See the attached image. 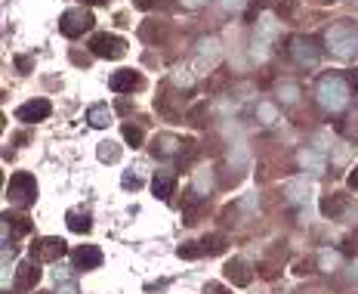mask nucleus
<instances>
[{
    "label": "nucleus",
    "mask_w": 358,
    "mask_h": 294,
    "mask_svg": "<svg viewBox=\"0 0 358 294\" xmlns=\"http://www.w3.org/2000/svg\"><path fill=\"white\" fill-rule=\"evenodd\" d=\"M352 90H358L355 81H352V75L331 71V75H321L318 81H315V100H318V106L324 109V112L339 115V112H346V109H349Z\"/></svg>",
    "instance_id": "f257e3e1"
},
{
    "label": "nucleus",
    "mask_w": 358,
    "mask_h": 294,
    "mask_svg": "<svg viewBox=\"0 0 358 294\" xmlns=\"http://www.w3.org/2000/svg\"><path fill=\"white\" fill-rule=\"evenodd\" d=\"M324 41H327V50H331L333 56L349 59L352 53H355V47H358V32L346 19H339L337 25L327 28V38Z\"/></svg>",
    "instance_id": "f03ea898"
},
{
    "label": "nucleus",
    "mask_w": 358,
    "mask_h": 294,
    "mask_svg": "<svg viewBox=\"0 0 358 294\" xmlns=\"http://www.w3.org/2000/svg\"><path fill=\"white\" fill-rule=\"evenodd\" d=\"M6 199H10V205L16 207H31L37 199V183L31 174H25V170H19V174L10 177V183H6Z\"/></svg>",
    "instance_id": "7ed1b4c3"
},
{
    "label": "nucleus",
    "mask_w": 358,
    "mask_h": 294,
    "mask_svg": "<svg viewBox=\"0 0 358 294\" xmlns=\"http://www.w3.org/2000/svg\"><path fill=\"white\" fill-rule=\"evenodd\" d=\"M96 25V19H93L90 10L84 7H74V10H65L59 19V32L65 34V38H80L84 32H90V28Z\"/></svg>",
    "instance_id": "20e7f679"
},
{
    "label": "nucleus",
    "mask_w": 358,
    "mask_h": 294,
    "mask_svg": "<svg viewBox=\"0 0 358 294\" xmlns=\"http://www.w3.org/2000/svg\"><path fill=\"white\" fill-rule=\"evenodd\" d=\"M90 50L99 59H123L127 56V41L117 38V34H93Z\"/></svg>",
    "instance_id": "39448f33"
},
{
    "label": "nucleus",
    "mask_w": 358,
    "mask_h": 294,
    "mask_svg": "<svg viewBox=\"0 0 358 294\" xmlns=\"http://www.w3.org/2000/svg\"><path fill=\"white\" fill-rule=\"evenodd\" d=\"M290 56H294V63L302 65V69H315L321 59V47L315 38H294L290 41Z\"/></svg>",
    "instance_id": "423d86ee"
},
{
    "label": "nucleus",
    "mask_w": 358,
    "mask_h": 294,
    "mask_svg": "<svg viewBox=\"0 0 358 294\" xmlns=\"http://www.w3.org/2000/svg\"><path fill=\"white\" fill-rule=\"evenodd\" d=\"M62 254H65V242L56 236L34 238V245H31V260H37V263H53V260H59Z\"/></svg>",
    "instance_id": "0eeeda50"
},
{
    "label": "nucleus",
    "mask_w": 358,
    "mask_h": 294,
    "mask_svg": "<svg viewBox=\"0 0 358 294\" xmlns=\"http://www.w3.org/2000/svg\"><path fill=\"white\" fill-rule=\"evenodd\" d=\"M108 87L115 90V93H133V90L145 87V78H142L139 71H133V69H121V71H115V75L108 78Z\"/></svg>",
    "instance_id": "6e6552de"
},
{
    "label": "nucleus",
    "mask_w": 358,
    "mask_h": 294,
    "mask_svg": "<svg viewBox=\"0 0 358 294\" xmlns=\"http://www.w3.org/2000/svg\"><path fill=\"white\" fill-rule=\"evenodd\" d=\"M40 282V269H37V260H25L16 267V279H12V291H34V285Z\"/></svg>",
    "instance_id": "1a4fd4ad"
},
{
    "label": "nucleus",
    "mask_w": 358,
    "mask_h": 294,
    "mask_svg": "<svg viewBox=\"0 0 358 294\" xmlns=\"http://www.w3.org/2000/svg\"><path fill=\"white\" fill-rule=\"evenodd\" d=\"M49 112H53L49 100H31V102H25V106L16 109V118L22 121V124H34V121L49 118Z\"/></svg>",
    "instance_id": "9d476101"
},
{
    "label": "nucleus",
    "mask_w": 358,
    "mask_h": 294,
    "mask_svg": "<svg viewBox=\"0 0 358 294\" xmlns=\"http://www.w3.org/2000/svg\"><path fill=\"white\" fill-rule=\"evenodd\" d=\"M222 273H226V279L232 282V285H238V288H247L253 282V269H250V263L247 260H241V257H232V260L222 267Z\"/></svg>",
    "instance_id": "9b49d317"
},
{
    "label": "nucleus",
    "mask_w": 358,
    "mask_h": 294,
    "mask_svg": "<svg viewBox=\"0 0 358 294\" xmlns=\"http://www.w3.org/2000/svg\"><path fill=\"white\" fill-rule=\"evenodd\" d=\"M71 263L74 269H96L102 267V251L96 245H80V248L71 251Z\"/></svg>",
    "instance_id": "f8f14e48"
},
{
    "label": "nucleus",
    "mask_w": 358,
    "mask_h": 294,
    "mask_svg": "<svg viewBox=\"0 0 358 294\" xmlns=\"http://www.w3.org/2000/svg\"><path fill=\"white\" fill-rule=\"evenodd\" d=\"M182 143L185 139L173 137V133H158V137L152 139V155L154 158H173L182 152Z\"/></svg>",
    "instance_id": "ddd939ff"
},
{
    "label": "nucleus",
    "mask_w": 358,
    "mask_h": 294,
    "mask_svg": "<svg viewBox=\"0 0 358 294\" xmlns=\"http://www.w3.org/2000/svg\"><path fill=\"white\" fill-rule=\"evenodd\" d=\"M346 207H349V195H346V192H333V195H327V199L321 201V214L331 217V220L343 217Z\"/></svg>",
    "instance_id": "4468645a"
},
{
    "label": "nucleus",
    "mask_w": 358,
    "mask_h": 294,
    "mask_svg": "<svg viewBox=\"0 0 358 294\" xmlns=\"http://www.w3.org/2000/svg\"><path fill=\"white\" fill-rule=\"evenodd\" d=\"M65 220H68V229H71V232H77V236H86V232L93 229L90 214H86V211H80V207H71V211L65 214Z\"/></svg>",
    "instance_id": "2eb2a0df"
},
{
    "label": "nucleus",
    "mask_w": 358,
    "mask_h": 294,
    "mask_svg": "<svg viewBox=\"0 0 358 294\" xmlns=\"http://www.w3.org/2000/svg\"><path fill=\"white\" fill-rule=\"evenodd\" d=\"M86 121H90V127L102 131V127H108V124H111V109L105 106V102H96V106L86 109Z\"/></svg>",
    "instance_id": "dca6fc26"
},
{
    "label": "nucleus",
    "mask_w": 358,
    "mask_h": 294,
    "mask_svg": "<svg viewBox=\"0 0 358 294\" xmlns=\"http://www.w3.org/2000/svg\"><path fill=\"white\" fill-rule=\"evenodd\" d=\"M139 38L145 41V44L164 41L167 38V22H145V25H139Z\"/></svg>",
    "instance_id": "f3484780"
},
{
    "label": "nucleus",
    "mask_w": 358,
    "mask_h": 294,
    "mask_svg": "<svg viewBox=\"0 0 358 294\" xmlns=\"http://www.w3.org/2000/svg\"><path fill=\"white\" fill-rule=\"evenodd\" d=\"M173 186H176V177H173V174H158L152 180V189H154V195H158V199H170Z\"/></svg>",
    "instance_id": "a211bd4d"
},
{
    "label": "nucleus",
    "mask_w": 358,
    "mask_h": 294,
    "mask_svg": "<svg viewBox=\"0 0 358 294\" xmlns=\"http://www.w3.org/2000/svg\"><path fill=\"white\" fill-rule=\"evenodd\" d=\"M96 155H99V161L115 164L117 158H121V146H117V143H111V139H102V143L96 146Z\"/></svg>",
    "instance_id": "6ab92c4d"
},
{
    "label": "nucleus",
    "mask_w": 358,
    "mask_h": 294,
    "mask_svg": "<svg viewBox=\"0 0 358 294\" xmlns=\"http://www.w3.org/2000/svg\"><path fill=\"white\" fill-rule=\"evenodd\" d=\"M226 236L222 232H213V236H204L201 238V248H204V254H222L226 251Z\"/></svg>",
    "instance_id": "aec40b11"
},
{
    "label": "nucleus",
    "mask_w": 358,
    "mask_h": 294,
    "mask_svg": "<svg viewBox=\"0 0 358 294\" xmlns=\"http://www.w3.org/2000/svg\"><path fill=\"white\" fill-rule=\"evenodd\" d=\"M275 13L281 16V22H296V16H300V3L296 0H281L275 7Z\"/></svg>",
    "instance_id": "412c9836"
},
{
    "label": "nucleus",
    "mask_w": 358,
    "mask_h": 294,
    "mask_svg": "<svg viewBox=\"0 0 358 294\" xmlns=\"http://www.w3.org/2000/svg\"><path fill=\"white\" fill-rule=\"evenodd\" d=\"M201 254H204L201 242H182V245L176 248V257H182V260H198Z\"/></svg>",
    "instance_id": "4be33fe9"
},
{
    "label": "nucleus",
    "mask_w": 358,
    "mask_h": 294,
    "mask_svg": "<svg viewBox=\"0 0 358 294\" xmlns=\"http://www.w3.org/2000/svg\"><path fill=\"white\" fill-rule=\"evenodd\" d=\"M189 124H195V127L207 124V102H198V106L189 109Z\"/></svg>",
    "instance_id": "5701e85b"
},
{
    "label": "nucleus",
    "mask_w": 358,
    "mask_h": 294,
    "mask_svg": "<svg viewBox=\"0 0 358 294\" xmlns=\"http://www.w3.org/2000/svg\"><path fill=\"white\" fill-rule=\"evenodd\" d=\"M123 139H127L133 149H139L142 146V127L139 124H123Z\"/></svg>",
    "instance_id": "b1692460"
},
{
    "label": "nucleus",
    "mask_w": 358,
    "mask_h": 294,
    "mask_svg": "<svg viewBox=\"0 0 358 294\" xmlns=\"http://www.w3.org/2000/svg\"><path fill=\"white\" fill-rule=\"evenodd\" d=\"M3 220H6V226H12V229L19 232V236H22V232H28V229H31L28 217H16V214H10V211H6V214H3Z\"/></svg>",
    "instance_id": "393cba45"
},
{
    "label": "nucleus",
    "mask_w": 358,
    "mask_h": 294,
    "mask_svg": "<svg viewBox=\"0 0 358 294\" xmlns=\"http://www.w3.org/2000/svg\"><path fill=\"white\" fill-rule=\"evenodd\" d=\"M296 96H300V84H294V81H287V84H281V102H296Z\"/></svg>",
    "instance_id": "a878e982"
},
{
    "label": "nucleus",
    "mask_w": 358,
    "mask_h": 294,
    "mask_svg": "<svg viewBox=\"0 0 358 294\" xmlns=\"http://www.w3.org/2000/svg\"><path fill=\"white\" fill-rule=\"evenodd\" d=\"M278 269H281V263H278V260H269V257L259 263V275H263V279H275Z\"/></svg>",
    "instance_id": "bb28decb"
},
{
    "label": "nucleus",
    "mask_w": 358,
    "mask_h": 294,
    "mask_svg": "<svg viewBox=\"0 0 358 294\" xmlns=\"http://www.w3.org/2000/svg\"><path fill=\"white\" fill-rule=\"evenodd\" d=\"M16 69H19V75H31V69H34V56H16Z\"/></svg>",
    "instance_id": "cd10ccee"
},
{
    "label": "nucleus",
    "mask_w": 358,
    "mask_h": 294,
    "mask_svg": "<svg viewBox=\"0 0 358 294\" xmlns=\"http://www.w3.org/2000/svg\"><path fill=\"white\" fill-rule=\"evenodd\" d=\"M121 186H123V189H139V186H142V180H139L136 174H130V170H127V174L121 177Z\"/></svg>",
    "instance_id": "c85d7f7f"
},
{
    "label": "nucleus",
    "mask_w": 358,
    "mask_h": 294,
    "mask_svg": "<svg viewBox=\"0 0 358 294\" xmlns=\"http://www.w3.org/2000/svg\"><path fill=\"white\" fill-rule=\"evenodd\" d=\"M204 294H232L226 285H219V282H207L204 285Z\"/></svg>",
    "instance_id": "c756f323"
},
{
    "label": "nucleus",
    "mask_w": 358,
    "mask_h": 294,
    "mask_svg": "<svg viewBox=\"0 0 358 294\" xmlns=\"http://www.w3.org/2000/svg\"><path fill=\"white\" fill-rule=\"evenodd\" d=\"M343 254H346V257L358 254V238H346V242H343Z\"/></svg>",
    "instance_id": "7c9ffc66"
},
{
    "label": "nucleus",
    "mask_w": 358,
    "mask_h": 294,
    "mask_svg": "<svg viewBox=\"0 0 358 294\" xmlns=\"http://www.w3.org/2000/svg\"><path fill=\"white\" fill-rule=\"evenodd\" d=\"M312 267H315L312 260H300V263H296V273H300V275H306V273H312Z\"/></svg>",
    "instance_id": "2f4dec72"
},
{
    "label": "nucleus",
    "mask_w": 358,
    "mask_h": 294,
    "mask_svg": "<svg viewBox=\"0 0 358 294\" xmlns=\"http://www.w3.org/2000/svg\"><path fill=\"white\" fill-rule=\"evenodd\" d=\"M115 109H117L121 115H130V112H133V106H130L127 100H117V106H115Z\"/></svg>",
    "instance_id": "473e14b6"
},
{
    "label": "nucleus",
    "mask_w": 358,
    "mask_h": 294,
    "mask_svg": "<svg viewBox=\"0 0 358 294\" xmlns=\"http://www.w3.org/2000/svg\"><path fill=\"white\" fill-rule=\"evenodd\" d=\"M71 63H74V65H90V59L80 56V53H71Z\"/></svg>",
    "instance_id": "72a5a7b5"
},
{
    "label": "nucleus",
    "mask_w": 358,
    "mask_h": 294,
    "mask_svg": "<svg viewBox=\"0 0 358 294\" xmlns=\"http://www.w3.org/2000/svg\"><path fill=\"white\" fill-rule=\"evenodd\" d=\"M352 186H358V174H355V177H352Z\"/></svg>",
    "instance_id": "f704fd0d"
},
{
    "label": "nucleus",
    "mask_w": 358,
    "mask_h": 294,
    "mask_svg": "<svg viewBox=\"0 0 358 294\" xmlns=\"http://www.w3.org/2000/svg\"><path fill=\"white\" fill-rule=\"evenodd\" d=\"M90 3H108V0H90Z\"/></svg>",
    "instance_id": "c9c22d12"
},
{
    "label": "nucleus",
    "mask_w": 358,
    "mask_h": 294,
    "mask_svg": "<svg viewBox=\"0 0 358 294\" xmlns=\"http://www.w3.org/2000/svg\"><path fill=\"white\" fill-rule=\"evenodd\" d=\"M34 294H53V291H34Z\"/></svg>",
    "instance_id": "e433bc0d"
}]
</instances>
